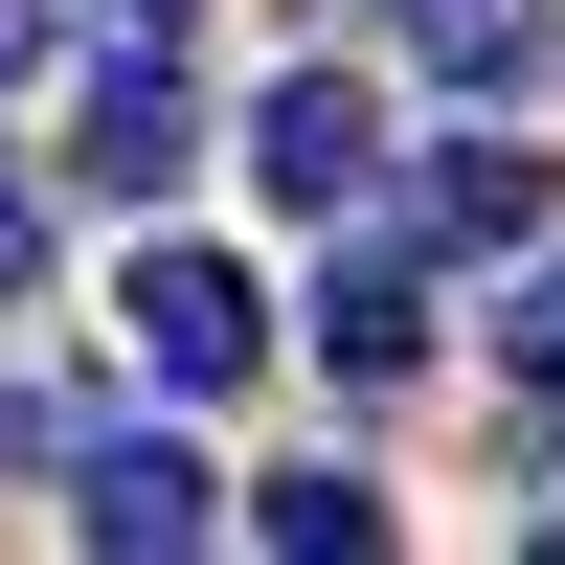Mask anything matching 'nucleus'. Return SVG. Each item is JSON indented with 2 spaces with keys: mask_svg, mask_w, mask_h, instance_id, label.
Returning a JSON list of instances; mask_svg holds the SVG:
<instances>
[{
  "mask_svg": "<svg viewBox=\"0 0 565 565\" xmlns=\"http://www.w3.org/2000/svg\"><path fill=\"white\" fill-rule=\"evenodd\" d=\"M45 159L90 181V204H159L181 159H204V90H181V45H90V90H68V136Z\"/></svg>",
  "mask_w": 565,
  "mask_h": 565,
  "instance_id": "1",
  "label": "nucleus"
},
{
  "mask_svg": "<svg viewBox=\"0 0 565 565\" xmlns=\"http://www.w3.org/2000/svg\"><path fill=\"white\" fill-rule=\"evenodd\" d=\"M114 340H136V385H181V407H204V385H249V362H271V295H249L226 249H136Z\"/></svg>",
  "mask_w": 565,
  "mask_h": 565,
  "instance_id": "2",
  "label": "nucleus"
},
{
  "mask_svg": "<svg viewBox=\"0 0 565 565\" xmlns=\"http://www.w3.org/2000/svg\"><path fill=\"white\" fill-rule=\"evenodd\" d=\"M249 181H271L295 226H340L362 181H385V90H362V68H295V90L249 114Z\"/></svg>",
  "mask_w": 565,
  "mask_h": 565,
  "instance_id": "3",
  "label": "nucleus"
},
{
  "mask_svg": "<svg viewBox=\"0 0 565 565\" xmlns=\"http://www.w3.org/2000/svg\"><path fill=\"white\" fill-rule=\"evenodd\" d=\"M68 521L114 543V565H181V543L226 521V476H204V452H159V430H68Z\"/></svg>",
  "mask_w": 565,
  "mask_h": 565,
  "instance_id": "4",
  "label": "nucleus"
},
{
  "mask_svg": "<svg viewBox=\"0 0 565 565\" xmlns=\"http://www.w3.org/2000/svg\"><path fill=\"white\" fill-rule=\"evenodd\" d=\"M317 362H340V385H407V362H430V271H407V249H340V295H317Z\"/></svg>",
  "mask_w": 565,
  "mask_h": 565,
  "instance_id": "5",
  "label": "nucleus"
},
{
  "mask_svg": "<svg viewBox=\"0 0 565 565\" xmlns=\"http://www.w3.org/2000/svg\"><path fill=\"white\" fill-rule=\"evenodd\" d=\"M430 249H543V136H452L430 159Z\"/></svg>",
  "mask_w": 565,
  "mask_h": 565,
  "instance_id": "6",
  "label": "nucleus"
},
{
  "mask_svg": "<svg viewBox=\"0 0 565 565\" xmlns=\"http://www.w3.org/2000/svg\"><path fill=\"white\" fill-rule=\"evenodd\" d=\"M407 23V68H452V90H521L543 68V0H385Z\"/></svg>",
  "mask_w": 565,
  "mask_h": 565,
  "instance_id": "7",
  "label": "nucleus"
},
{
  "mask_svg": "<svg viewBox=\"0 0 565 565\" xmlns=\"http://www.w3.org/2000/svg\"><path fill=\"white\" fill-rule=\"evenodd\" d=\"M249 543H295V565H362V543H385V498H362V476H271V498H249Z\"/></svg>",
  "mask_w": 565,
  "mask_h": 565,
  "instance_id": "8",
  "label": "nucleus"
},
{
  "mask_svg": "<svg viewBox=\"0 0 565 565\" xmlns=\"http://www.w3.org/2000/svg\"><path fill=\"white\" fill-rule=\"evenodd\" d=\"M498 362H521V430L565 452V271H521V317H498Z\"/></svg>",
  "mask_w": 565,
  "mask_h": 565,
  "instance_id": "9",
  "label": "nucleus"
},
{
  "mask_svg": "<svg viewBox=\"0 0 565 565\" xmlns=\"http://www.w3.org/2000/svg\"><path fill=\"white\" fill-rule=\"evenodd\" d=\"M181 23H204V0H90V45H181Z\"/></svg>",
  "mask_w": 565,
  "mask_h": 565,
  "instance_id": "10",
  "label": "nucleus"
},
{
  "mask_svg": "<svg viewBox=\"0 0 565 565\" xmlns=\"http://www.w3.org/2000/svg\"><path fill=\"white\" fill-rule=\"evenodd\" d=\"M23 271H45V204H23V181H0V295H23Z\"/></svg>",
  "mask_w": 565,
  "mask_h": 565,
  "instance_id": "11",
  "label": "nucleus"
},
{
  "mask_svg": "<svg viewBox=\"0 0 565 565\" xmlns=\"http://www.w3.org/2000/svg\"><path fill=\"white\" fill-rule=\"evenodd\" d=\"M0 45H23V0H0Z\"/></svg>",
  "mask_w": 565,
  "mask_h": 565,
  "instance_id": "12",
  "label": "nucleus"
}]
</instances>
